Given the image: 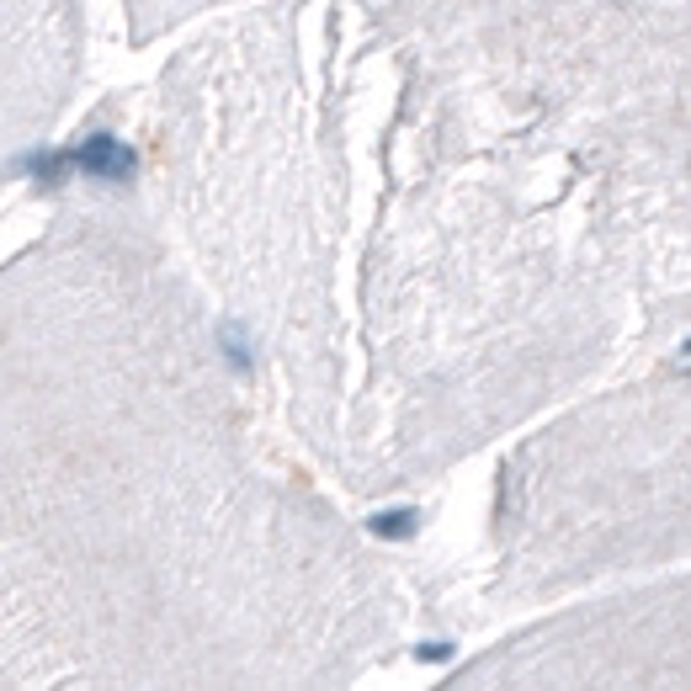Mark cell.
<instances>
[{
	"label": "cell",
	"mask_w": 691,
	"mask_h": 691,
	"mask_svg": "<svg viewBox=\"0 0 691 691\" xmlns=\"http://www.w3.org/2000/svg\"><path fill=\"white\" fill-rule=\"evenodd\" d=\"M69 154H75V171H86L96 181H112V186H128L139 176V154L128 150L122 139H112V133H90Z\"/></svg>",
	"instance_id": "1"
},
{
	"label": "cell",
	"mask_w": 691,
	"mask_h": 691,
	"mask_svg": "<svg viewBox=\"0 0 691 691\" xmlns=\"http://www.w3.org/2000/svg\"><path fill=\"white\" fill-rule=\"evenodd\" d=\"M22 176H32V181H43V186H60L69 171H75V154L69 150H32V154H22V165H17Z\"/></svg>",
	"instance_id": "2"
},
{
	"label": "cell",
	"mask_w": 691,
	"mask_h": 691,
	"mask_svg": "<svg viewBox=\"0 0 691 691\" xmlns=\"http://www.w3.org/2000/svg\"><path fill=\"white\" fill-rule=\"evenodd\" d=\"M415 527H421V516L410 511V506H404V511H378V516H367V532H373V538H389V542L410 538Z\"/></svg>",
	"instance_id": "3"
},
{
	"label": "cell",
	"mask_w": 691,
	"mask_h": 691,
	"mask_svg": "<svg viewBox=\"0 0 691 691\" xmlns=\"http://www.w3.org/2000/svg\"><path fill=\"white\" fill-rule=\"evenodd\" d=\"M218 352L235 361V367H250V361H256V352H250V341H245L240 325H224V331H218Z\"/></svg>",
	"instance_id": "4"
},
{
	"label": "cell",
	"mask_w": 691,
	"mask_h": 691,
	"mask_svg": "<svg viewBox=\"0 0 691 691\" xmlns=\"http://www.w3.org/2000/svg\"><path fill=\"white\" fill-rule=\"evenodd\" d=\"M415 660H452V644H421V649H415Z\"/></svg>",
	"instance_id": "5"
},
{
	"label": "cell",
	"mask_w": 691,
	"mask_h": 691,
	"mask_svg": "<svg viewBox=\"0 0 691 691\" xmlns=\"http://www.w3.org/2000/svg\"><path fill=\"white\" fill-rule=\"evenodd\" d=\"M676 373H691V341L681 346V352H676Z\"/></svg>",
	"instance_id": "6"
}]
</instances>
